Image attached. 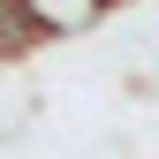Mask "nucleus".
I'll return each instance as SVG.
<instances>
[{
	"mask_svg": "<svg viewBox=\"0 0 159 159\" xmlns=\"http://www.w3.org/2000/svg\"><path fill=\"white\" fill-rule=\"evenodd\" d=\"M15 8H23V23H30L38 38H68V30L98 23L106 8H121V0H15Z\"/></svg>",
	"mask_w": 159,
	"mask_h": 159,
	"instance_id": "obj_1",
	"label": "nucleus"
}]
</instances>
